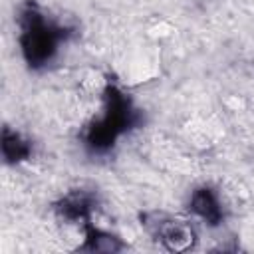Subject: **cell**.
<instances>
[{
    "mask_svg": "<svg viewBox=\"0 0 254 254\" xmlns=\"http://www.w3.org/2000/svg\"><path fill=\"white\" fill-rule=\"evenodd\" d=\"M105 87H107V79L103 77L101 71L91 69V71H87L85 77L81 79V89L87 91L89 95H99V93L105 91Z\"/></svg>",
    "mask_w": 254,
    "mask_h": 254,
    "instance_id": "obj_2",
    "label": "cell"
},
{
    "mask_svg": "<svg viewBox=\"0 0 254 254\" xmlns=\"http://www.w3.org/2000/svg\"><path fill=\"white\" fill-rule=\"evenodd\" d=\"M159 234H161L165 246L169 250H175V252L190 248V244L194 240L192 228L185 222H165L159 226Z\"/></svg>",
    "mask_w": 254,
    "mask_h": 254,
    "instance_id": "obj_1",
    "label": "cell"
}]
</instances>
